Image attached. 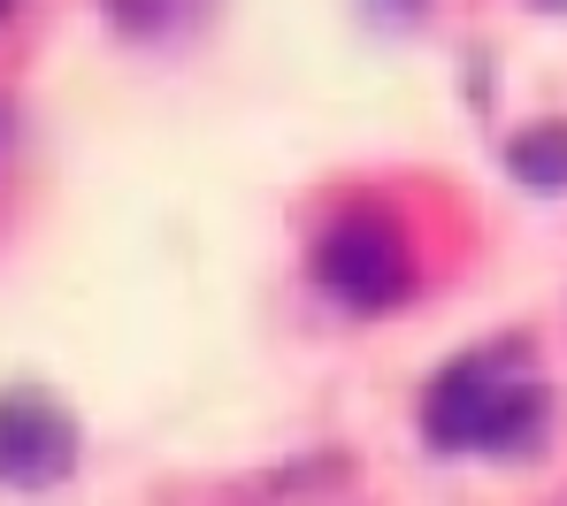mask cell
<instances>
[{"instance_id": "1", "label": "cell", "mask_w": 567, "mask_h": 506, "mask_svg": "<svg viewBox=\"0 0 567 506\" xmlns=\"http://www.w3.org/2000/svg\"><path fill=\"white\" fill-rule=\"evenodd\" d=\"M315 277L353 314H383L414 292V254H406L391 215H338L315 246Z\"/></svg>"}, {"instance_id": "2", "label": "cell", "mask_w": 567, "mask_h": 506, "mask_svg": "<svg viewBox=\"0 0 567 506\" xmlns=\"http://www.w3.org/2000/svg\"><path fill=\"white\" fill-rule=\"evenodd\" d=\"M70 468H78V422L31 384L0 392V484L8 492H47Z\"/></svg>"}, {"instance_id": "3", "label": "cell", "mask_w": 567, "mask_h": 506, "mask_svg": "<svg viewBox=\"0 0 567 506\" xmlns=\"http://www.w3.org/2000/svg\"><path fill=\"white\" fill-rule=\"evenodd\" d=\"M514 353H529L522 338H506V353H468V361H453V369H437V384L422 392V437H430V453H468L475 430H483V414L491 400L514 384L498 361H514Z\"/></svg>"}, {"instance_id": "4", "label": "cell", "mask_w": 567, "mask_h": 506, "mask_svg": "<svg viewBox=\"0 0 567 506\" xmlns=\"http://www.w3.org/2000/svg\"><path fill=\"white\" fill-rule=\"evenodd\" d=\"M545 430H553V392H545V384H506V392L491 400V414H483V430H475V453L522 461V453L545 445Z\"/></svg>"}, {"instance_id": "5", "label": "cell", "mask_w": 567, "mask_h": 506, "mask_svg": "<svg viewBox=\"0 0 567 506\" xmlns=\"http://www.w3.org/2000/svg\"><path fill=\"white\" fill-rule=\"evenodd\" d=\"M506 169H514V185H529V193H567V123H529V131H514L506 138Z\"/></svg>"}, {"instance_id": "6", "label": "cell", "mask_w": 567, "mask_h": 506, "mask_svg": "<svg viewBox=\"0 0 567 506\" xmlns=\"http://www.w3.org/2000/svg\"><path fill=\"white\" fill-rule=\"evenodd\" d=\"M537 8H567V0H537Z\"/></svg>"}, {"instance_id": "7", "label": "cell", "mask_w": 567, "mask_h": 506, "mask_svg": "<svg viewBox=\"0 0 567 506\" xmlns=\"http://www.w3.org/2000/svg\"><path fill=\"white\" fill-rule=\"evenodd\" d=\"M0 8H8V0H0Z\"/></svg>"}]
</instances>
